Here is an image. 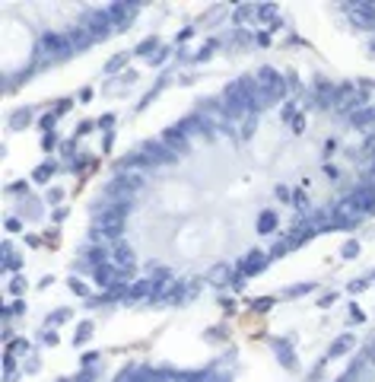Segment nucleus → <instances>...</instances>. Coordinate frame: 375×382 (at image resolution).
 Here are the masks:
<instances>
[{
    "mask_svg": "<svg viewBox=\"0 0 375 382\" xmlns=\"http://www.w3.org/2000/svg\"><path fill=\"white\" fill-rule=\"evenodd\" d=\"M38 55L45 61H64L73 55V45L67 32H42L38 35Z\"/></svg>",
    "mask_w": 375,
    "mask_h": 382,
    "instance_id": "f257e3e1",
    "label": "nucleus"
},
{
    "mask_svg": "<svg viewBox=\"0 0 375 382\" xmlns=\"http://www.w3.org/2000/svg\"><path fill=\"white\" fill-rule=\"evenodd\" d=\"M80 26H86L89 32L96 35V38L108 35L111 29H114V26H111V19H108V13H105V10H86V13L80 16Z\"/></svg>",
    "mask_w": 375,
    "mask_h": 382,
    "instance_id": "f03ea898",
    "label": "nucleus"
},
{
    "mask_svg": "<svg viewBox=\"0 0 375 382\" xmlns=\"http://www.w3.org/2000/svg\"><path fill=\"white\" fill-rule=\"evenodd\" d=\"M140 153L150 159L153 166H162V163H175L178 159V153L169 150L162 140H147V143H140Z\"/></svg>",
    "mask_w": 375,
    "mask_h": 382,
    "instance_id": "7ed1b4c3",
    "label": "nucleus"
},
{
    "mask_svg": "<svg viewBox=\"0 0 375 382\" xmlns=\"http://www.w3.org/2000/svg\"><path fill=\"white\" fill-rule=\"evenodd\" d=\"M363 99H369V96L359 93L353 83H343V86H337V93H334V109H337V112H340V109L347 112V109H353L356 102H363Z\"/></svg>",
    "mask_w": 375,
    "mask_h": 382,
    "instance_id": "20e7f679",
    "label": "nucleus"
},
{
    "mask_svg": "<svg viewBox=\"0 0 375 382\" xmlns=\"http://www.w3.org/2000/svg\"><path fill=\"white\" fill-rule=\"evenodd\" d=\"M258 83H261V86H264L273 99H280L283 93H286V80H283L273 67H261V70H258Z\"/></svg>",
    "mask_w": 375,
    "mask_h": 382,
    "instance_id": "39448f33",
    "label": "nucleus"
},
{
    "mask_svg": "<svg viewBox=\"0 0 375 382\" xmlns=\"http://www.w3.org/2000/svg\"><path fill=\"white\" fill-rule=\"evenodd\" d=\"M108 252H111V264L118 267V271L127 274L134 267V249H131V242H127V239H118Z\"/></svg>",
    "mask_w": 375,
    "mask_h": 382,
    "instance_id": "423d86ee",
    "label": "nucleus"
},
{
    "mask_svg": "<svg viewBox=\"0 0 375 382\" xmlns=\"http://www.w3.org/2000/svg\"><path fill=\"white\" fill-rule=\"evenodd\" d=\"M137 10H140L137 3H111L105 13H108V19H111V26H114V29H124L127 22L137 16Z\"/></svg>",
    "mask_w": 375,
    "mask_h": 382,
    "instance_id": "0eeeda50",
    "label": "nucleus"
},
{
    "mask_svg": "<svg viewBox=\"0 0 375 382\" xmlns=\"http://www.w3.org/2000/svg\"><path fill=\"white\" fill-rule=\"evenodd\" d=\"M239 267H242L245 277H255V274H261L264 267H267V255H264L261 249H255V252H248V255H245V261H242Z\"/></svg>",
    "mask_w": 375,
    "mask_h": 382,
    "instance_id": "6e6552de",
    "label": "nucleus"
},
{
    "mask_svg": "<svg viewBox=\"0 0 375 382\" xmlns=\"http://www.w3.org/2000/svg\"><path fill=\"white\" fill-rule=\"evenodd\" d=\"M356 26H375V3H347Z\"/></svg>",
    "mask_w": 375,
    "mask_h": 382,
    "instance_id": "1a4fd4ad",
    "label": "nucleus"
},
{
    "mask_svg": "<svg viewBox=\"0 0 375 382\" xmlns=\"http://www.w3.org/2000/svg\"><path fill=\"white\" fill-rule=\"evenodd\" d=\"M350 201H353L363 213H372V210H375V191H372L369 185H359L353 194H350Z\"/></svg>",
    "mask_w": 375,
    "mask_h": 382,
    "instance_id": "9d476101",
    "label": "nucleus"
},
{
    "mask_svg": "<svg viewBox=\"0 0 375 382\" xmlns=\"http://www.w3.org/2000/svg\"><path fill=\"white\" fill-rule=\"evenodd\" d=\"M162 143H165V147H169V150H175V153H178V156H181V153L188 150V137L181 134L178 127H165V131H162Z\"/></svg>",
    "mask_w": 375,
    "mask_h": 382,
    "instance_id": "9b49d317",
    "label": "nucleus"
},
{
    "mask_svg": "<svg viewBox=\"0 0 375 382\" xmlns=\"http://www.w3.org/2000/svg\"><path fill=\"white\" fill-rule=\"evenodd\" d=\"M67 38H70V45H73V51H76V48H89V45H93V42H96V35H93V32H89V29H86V26H73V29H70V32H67Z\"/></svg>",
    "mask_w": 375,
    "mask_h": 382,
    "instance_id": "f8f14e48",
    "label": "nucleus"
},
{
    "mask_svg": "<svg viewBox=\"0 0 375 382\" xmlns=\"http://www.w3.org/2000/svg\"><path fill=\"white\" fill-rule=\"evenodd\" d=\"M175 127H178V131L185 134V137H191V134H204V121H201V115H191V118H181V121H178Z\"/></svg>",
    "mask_w": 375,
    "mask_h": 382,
    "instance_id": "ddd939ff",
    "label": "nucleus"
},
{
    "mask_svg": "<svg viewBox=\"0 0 375 382\" xmlns=\"http://www.w3.org/2000/svg\"><path fill=\"white\" fill-rule=\"evenodd\" d=\"M350 121H353L356 127H369V125H375V109H353V115H350Z\"/></svg>",
    "mask_w": 375,
    "mask_h": 382,
    "instance_id": "4468645a",
    "label": "nucleus"
},
{
    "mask_svg": "<svg viewBox=\"0 0 375 382\" xmlns=\"http://www.w3.org/2000/svg\"><path fill=\"white\" fill-rule=\"evenodd\" d=\"M150 293H153V284H150V280H137L134 287H127V300H131V303H137V300H147Z\"/></svg>",
    "mask_w": 375,
    "mask_h": 382,
    "instance_id": "2eb2a0df",
    "label": "nucleus"
},
{
    "mask_svg": "<svg viewBox=\"0 0 375 382\" xmlns=\"http://www.w3.org/2000/svg\"><path fill=\"white\" fill-rule=\"evenodd\" d=\"M114 182H118V185H124L127 191H134V194L143 188V175H137V172H121Z\"/></svg>",
    "mask_w": 375,
    "mask_h": 382,
    "instance_id": "dca6fc26",
    "label": "nucleus"
},
{
    "mask_svg": "<svg viewBox=\"0 0 375 382\" xmlns=\"http://www.w3.org/2000/svg\"><path fill=\"white\" fill-rule=\"evenodd\" d=\"M270 102H273V96L267 93V89L261 86V83H258V89L251 93V109H255V112H261V109H267Z\"/></svg>",
    "mask_w": 375,
    "mask_h": 382,
    "instance_id": "f3484780",
    "label": "nucleus"
},
{
    "mask_svg": "<svg viewBox=\"0 0 375 382\" xmlns=\"http://www.w3.org/2000/svg\"><path fill=\"white\" fill-rule=\"evenodd\" d=\"M273 229H277V213L273 210H264L261 217H258V233H273Z\"/></svg>",
    "mask_w": 375,
    "mask_h": 382,
    "instance_id": "a211bd4d",
    "label": "nucleus"
},
{
    "mask_svg": "<svg viewBox=\"0 0 375 382\" xmlns=\"http://www.w3.org/2000/svg\"><path fill=\"white\" fill-rule=\"evenodd\" d=\"M350 347H353V334H340V338L334 341V347L327 350V357H340V354H347Z\"/></svg>",
    "mask_w": 375,
    "mask_h": 382,
    "instance_id": "6ab92c4d",
    "label": "nucleus"
},
{
    "mask_svg": "<svg viewBox=\"0 0 375 382\" xmlns=\"http://www.w3.org/2000/svg\"><path fill=\"white\" fill-rule=\"evenodd\" d=\"M32 121V112L29 109H19V112H13V118H10V131H22V127Z\"/></svg>",
    "mask_w": 375,
    "mask_h": 382,
    "instance_id": "aec40b11",
    "label": "nucleus"
},
{
    "mask_svg": "<svg viewBox=\"0 0 375 382\" xmlns=\"http://www.w3.org/2000/svg\"><path fill=\"white\" fill-rule=\"evenodd\" d=\"M273 347H277V357H280V363L293 370V366H296V357H293V350H286V347H283V341H273Z\"/></svg>",
    "mask_w": 375,
    "mask_h": 382,
    "instance_id": "412c9836",
    "label": "nucleus"
},
{
    "mask_svg": "<svg viewBox=\"0 0 375 382\" xmlns=\"http://www.w3.org/2000/svg\"><path fill=\"white\" fill-rule=\"evenodd\" d=\"M255 16L261 19V22H273V16H277V6H273V3H261V6H255Z\"/></svg>",
    "mask_w": 375,
    "mask_h": 382,
    "instance_id": "4be33fe9",
    "label": "nucleus"
},
{
    "mask_svg": "<svg viewBox=\"0 0 375 382\" xmlns=\"http://www.w3.org/2000/svg\"><path fill=\"white\" fill-rule=\"evenodd\" d=\"M229 277H232V274H229V264H216V267L210 271V280H213V284H226Z\"/></svg>",
    "mask_w": 375,
    "mask_h": 382,
    "instance_id": "5701e85b",
    "label": "nucleus"
},
{
    "mask_svg": "<svg viewBox=\"0 0 375 382\" xmlns=\"http://www.w3.org/2000/svg\"><path fill=\"white\" fill-rule=\"evenodd\" d=\"M54 169H57V166L51 163V159H48V163H42V166L35 169V182H48L51 175H54Z\"/></svg>",
    "mask_w": 375,
    "mask_h": 382,
    "instance_id": "b1692460",
    "label": "nucleus"
},
{
    "mask_svg": "<svg viewBox=\"0 0 375 382\" xmlns=\"http://www.w3.org/2000/svg\"><path fill=\"white\" fill-rule=\"evenodd\" d=\"M156 51H159V42H156V38H147V42H140V45H137V55H140V58L156 55Z\"/></svg>",
    "mask_w": 375,
    "mask_h": 382,
    "instance_id": "393cba45",
    "label": "nucleus"
},
{
    "mask_svg": "<svg viewBox=\"0 0 375 382\" xmlns=\"http://www.w3.org/2000/svg\"><path fill=\"white\" fill-rule=\"evenodd\" d=\"M3 271H19V258L10 252V246H3Z\"/></svg>",
    "mask_w": 375,
    "mask_h": 382,
    "instance_id": "a878e982",
    "label": "nucleus"
},
{
    "mask_svg": "<svg viewBox=\"0 0 375 382\" xmlns=\"http://www.w3.org/2000/svg\"><path fill=\"white\" fill-rule=\"evenodd\" d=\"M89 334H93V322H83L80 328H76V334H73V344H83Z\"/></svg>",
    "mask_w": 375,
    "mask_h": 382,
    "instance_id": "bb28decb",
    "label": "nucleus"
},
{
    "mask_svg": "<svg viewBox=\"0 0 375 382\" xmlns=\"http://www.w3.org/2000/svg\"><path fill=\"white\" fill-rule=\"evenodd\" d=\"M255 125H258V118H255V115H248V118H245V125H242V140H251Z\"/></svg>",
    "mask_w": 375,
    "mask_h": 382,
    "instance_id": "cd10ccee",
    "label": "nucleus"
},
{
    "mask_svg": "<svg viewBox=\"0 0 375 382\" xmlns=\"http://www.w3.org/2000/svg\"><path fill=\"white\" fill-rule=\"evenodd\" d=\"M124 61H127V55H114L108 64H105V73H114V70H121L124 67Z\"/></svg>",
    "mask_w": 375,
    "mask_h": 382,
    "instance_id": "c85d7f7f",
    "label": "nucleus"
},
{
    "mask_svg": "<svg viewBox=\"0 0 375 382\" xmlns=\"http://www.w3.org/2000/svg\"><path fill=\"white\" fill-rule=\"evenodd\" d=\"M121 296H127V290L121 287V284H114V287H108V290H105V296H102V300H121Z\"/></svg>",
    "mask_w": 375,
    "mask_h": 382,
    "instance_id": "c756f323",
    "label": "nucleus"
},
{
    "mask_svg": "<svg viewBox=\"0 0 375 382\" xmlns=\"http://www.w3.org/2000/svg\"><path fill=\"white\" fill-rule=\"evenodd\" d=\"M67 318H70V309H54V312H51V318H48V322H51V325H64Z\"/></svg>",
    "mask_w": 375,
    "mask_h": 382,
    "instance_id": "7c9ffc66",
    "label": "nucleus"
},
{
    "mask_svg": "<svg viewBox=\"0 0 375 382\" xmlns=\"http://www.w3.org/2000/svg\"><path fill=\"white\" fill-rule=\"evenodd\" d=\"M251 10H255V6H248V3H242V6H235V13H232V19L235 22H245L251 16Z\"/></svg>",
    "mask_w": 375,
    "mask_h": 382,
    "instance_id": "2f4dec72",
    "label": "nucleus"
},
{
    "mask_svg": "<svg viewBox=\"0 0 375 382\" xmlns=\"http://www.w3.org/2000/svg\"><path fill=\"white\" fill-rule=\"evenodd\" d=\"M312 290H315L312 284H296V287L286 290V296H305V293H312Z\"/></svg>",
    "mask_w": 375,
    "mask_h": 382,
    "instance_id": "473e14b6",
    "label": "nucleus"
},
{
    "mask_svg": "<svg viewBox=\"0 0 375 382\" xmlns=\"http://www.w3.org/2000/svg\"><path fill=\"white\" fill-rule=\"evenodd\" d=\"M57 115H60V112H48V115H45V118H42V121H38V125H42V131H48V134H51V127H54V121H57Z\"/></svg>",
    "mask_w": 375,
    "mask_h": 382,
    "instance_id": "72a5a7b5",
    "label": "nucleus"
},
{
    "mask_svg": "<svg viewBox=\"0 0 375 382\" xmlns=\"http://www.w3.org/2000/svg\"><path fill=\"white\" fill-rule=\"evenodd\" d=\"M340 255H343V258H356V255H359V242H343Z\"/></svg>",
    "mask_w": 375,
    "mask_h": 382,
    "instance_id": "f704fd0d",
    "label": "nucleus"
},
{
    "mask_svg": "<svg viewBox=\"0 0 375 382\" xmlns=\"http://www.w3.org/2000/svg\"><path fill=\"white\" fill-rule=\"evenodd\" d=\"M216 45H219V42H213V38H210V42H207V45H204V48H201V51H197V61H207V58H210V55H213V48H216Z\"/></svg>",
    "mask_w": 375,
    "mask_h": 382,
    "instance_id": "c9c22d12",
    "label": "nucleus"
},
{
    "mask_svg": "<svg viewBox=\"0 0 375 382\" xmlns=\"http://www.w3.org/2000/svg\"><path fill=\"white\" fill-rule=\"evenodd\" d=\"M67 284H70V290H73L76 296H86V293H89V290H86V284H83V280H76V277H70Z\"/></svg>",
    "mask_w": 375,
    "mask_h": 382,
    "instance_id": "e433bc0d",
    "label": "nucleus"
},
{
    "mask_svg": "<svg viewBox=\"0 0 375 382\" xmlns=\"http://www.w3.org/2000/svg\"><path fill=\"white\" fill-rule=\"evenodd\" d=\"M22 290H26V280H22V277H13V280H10V293H13V296H19Z\"/></svg>",
    "mask_w": 375,
    "mask_h": 382,
    "instance_id": "4c0bfd02",
    "label": "nucleus"
},
{
    "mask_svg": "<svg viewBox=\"0 0 375 382\" xmlns=\"http://www.w3.org/2000/svg\"><path fill=\"white\" fill-rule=\"evenodd\" d=\"M3 226H6V233H19V229H22V223H19L16 217H6V223H3Z\"/></svg>",
    "mask_w": 375,
    "mask_h": 382,
    "instance_id": "58836bf2",
    "label": "nucleus"
},
{
    "mask_svg": "<svg viewBox=\"0 0 375 382\" xmlns=\"http://www.w3.org/2000/svg\"><path fill=\"white\" fill-rule=\"evenodd\" d=\"M10 350H13V354H26V350H29V344L22 341V338H16V341L10 344Z\"/></svg>",
    "mask_w": 375,
    "mask_h": 382,
    "instance_id": "ea45409f",
    "label": "nucleus"
},
{
    "mask_svg": "<svg viewBox=\"0 0 375 382\" xmlns=\"http://www.w3.org/2000/svg\"><path fill=\"white\" fill-rule=\"evenodd\" d=\"M277 197H280V201H293L296 194H293V191H289L286 185H280V188H277Z\"/></svg>",
    "mask_w": 375,
    "mask_h": 382,
    "instance_id": "a19ab883",
    "label": "nucleus"
},
{
    "mask_svg": "<svg viewBox=\"0 0 375 382\" xmlns=\"http://www.w3.org/2000/svg\"><path fill=\"white\" fill-rule=\"evenodd\" d=\"M93 379H96V370H83V373H80V376H76L73 382H93Z\"/></svg>",
    "mask_w": 375,
    "mask_h": 382,
    "instance_id": "79ce46f5",
    "label": "nucleus"
},
{
    "mask_svg": "<svg viewBox=\"0 0 375 382\" xmlns=\"http://www.w3.org/2000/svg\"><path fill=\"white\" fill-rule=\"evenodd\" d=\"M42 147H45V150H54V147H57V137H54V134H45Z\"/></svg>",
    "mask_w": 375,
    "mask_h": 382,
    "instance_id": "37998d69",
    "label": "nucleus"
},
{
    "mask_svg": "<svg viewBox=\"0 0 375 382\" xmlns=\"http://www.w3.org/2000/svg\"><path fill=\"white\" fill-rule=\"evenodd\" d=\"M6 191H10V194H26V182H13Z\"/></svg>",
    "mask_w": 375,
    "mask_h": 382,
    "instance_id": "c03bdc74",
    "label": "nucleus"
},
{
    "mask_svg": "<svg viewBox=\"0 0 375 382\" xmlns=\"http://www.w3.org/2000/svg\"><path fill=\"white\" fill-rule=\"evenodd\" d=\"M99 127H105V131H108V127H114V115H105V118H99Z\"/></svg>",
    "mask_w": 375,
    "mask_h": 382,
    "instance_id": "a18cd8bd",
    "label": "nucleus"
},
{
    "mask_svg": "<svg viewBox=\"0 0 375 382\" xmlns=\"http://www.w3.org/2000/svg\"><path fill=\"white\" fill-rule=\"evenodd\" d=\"M3 370H6V373L16 370V360H13V354H6V357H3Z\"/></svg>",
    "mask_w": 375,
    "mask_h": 382,
    "instance_id": "49530a36",
    "label": "nucleus"
},
{
    "mask_svg": "<svg viewBox=\"0 0 375 382\" xmlns=\"http://www.w3.org/2000/svg\"><path fill=\"white\" fill-rule=\"evenodd\" d=\"M10 312H13V316H22V312H26V303H22V300H16V303L10 306Z\"/></svg>",
    "mask_w": 375,
    "mask_h": 382,
    "instance_id": "de8ad7c7",
    "label": "nucleus"
},
{
    "mask_svg": "<svg viewBox=\"0 0 375 382\" xmlns=\"http://www.w3.org/2000/svg\"><path fill=\"white\" fill-rule=\"evenodd\" d=\"M350 316H353L350 322H363V309H359V306H350Z\"/></svg>",
    "mask_w": 375,
    "mask_h": 382,
    "instance_id": "09e8293b",
    "label": "nucleus"
},
{
    "mask_svg": "<svg viewBox=\"0 0 375 382\" xmlns=\"http://www.w3.org/2000/svg\"><path fill=\"white\" fill-rule=\"evenodd\" d=\"M289 118H296V109H293V102H289V105H283V121H289Z\"/></svg>",
    "mask_w": 375,
    "mask_h": 382,
    "instance_id": "8fccbe9b",
    "label": "nucleus"
},
{
    "mask_svg": "<svg viewBox=\"0 0 375 382\" xmlns=\"http://www.w3.org/2000/svg\"><path fill=\"white\" fill-rule=\"evenodd\" d=\"M255 42H258V45H270V35H267V32H258Z\"/></svg>",
    "mask_w": 375,
    "mask_h": 382,
    "instance_id": "3c124183",
    "label": "nucleus"
},
{
    "mask_svg": "<svg viewBox=\"0 0 375 382\" xmlns=\"http://www.w3.org/2000/svg\"><path fill=\"white\" fill-rule=\"evenodd\" d=\"M89 127H93V125H89V121H80V125H76V137H80V134H86Z\"/></svg>",
    "mask_w": 375,
    "mask_h": 382,
    "instance_id": "603ef678",
    "label": "nucleus"
},
{
    "mask_svg": "<svg viewBox=\"0 0 375 382\" xmlns=\"http://www.w3.org/2000/svg\"><path fill=\"white\" fill-rule=\"evenodd\" d=\"M165 55H169L165 48H162V51H156V55H153V64H162V61H165Z\"/></svg>",
    "mask_w": 375,
    "mask_h": 382,
    "instance_id": "864d4df0",
    "label": "nucleus"
},
{
    "mask_svg": "<svg viewBox=\"0 0 375 382\" xmlns=\"http://www.w3.org/2000/svg\"><path fill=\"white\" fill-rule=\"evenodd\" d=\"M334 300H337V293H324V296H321V306H331Z\"/></svg>",
    "mask_w": 375,
    "mask_h": 382,
    "instance_id": "5fc2aeb1",
    "label": "nucleus"
},
{
    "mask_svg": "<svg viewBox=\"0 0 375 382\" xmlns=\"http://www.w3.org/2000/svg\"><path fill=\"white\" fill-rule=\"evenodd\" d=\"M363 287H366V280H353V284H350V293H359Z\"/></svg>",
    "mask_w": 375,
    "mask_h": 382,
    "instance_id": "6e6d98bb",
    "label": "nucleus"
},
{
    "mask_svg": "<svg viewBox=\"0 0 375 382\" xmlns=\"http://www.w3.org/2000/svg\"><path fill=\"white\" fill-rule=\"evenodd\" d=\"M48 201H51V204H57V201H60V191H57V188H54V191H48Z\"/></svg>",
    "mask_w": 375,
    "mask_h": 382,
    "instance_id": "4d7b16f0",
    "label": "nucleus"
},
{
    "mask_svg": "<svg viewBox=\"0 0 375 382\" xmlns=\"http://www.w3.org/2000/svg\"><path fill=\"white\" fill-rule=\"evenodd\" d=\"M64 217H67V210H64V207H57V210H54V217H51V220H57V223H60Z\"/></svg>",
    "mask_w": 375,
    "mask_h": 382,
    "instance_id": "13d9d810",
    "label": "nucleus"
},
{
    "mask_svg": "<svg viewBox=\"0 0 375 382\" xmlns=\"http://www.w3.org/2000/svg\"><path fill=\"white\" fill-rule=\"evenodd\" d=\"M366 185H369V188H372V191H375V169H372V172H369V175H366Z\"/></svg>",
    "mask_w": 375,
    "mask_h": 382,
    "instance_id": "bf43d9fd",
    "label": "nucleus"
},
{
    "mask_svg": "<svg viewBox=\"0 0 375 382\" xmlns=\"http://www.w3.org/2000/svg\"><path fill=\"white\" fill-rule=\"evenodd\" d=\"M64 382H67V379H64Z\"/></svg>",
    "mask_w": 375,
    "mask_h": 382,
    "instance_id": "052dcab7",
    "label": "nucleus"
}]
</instances>
